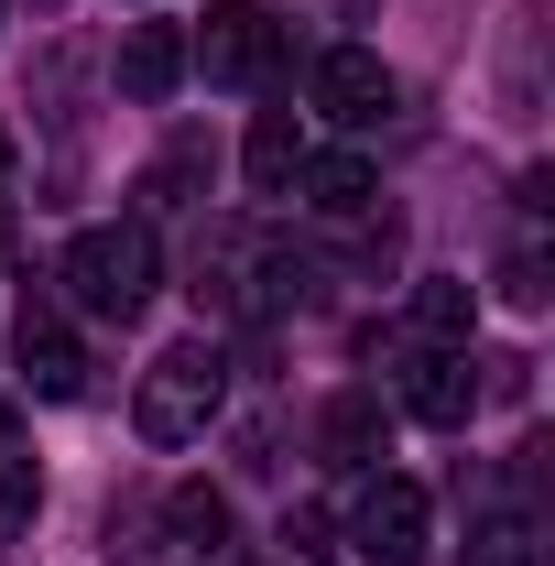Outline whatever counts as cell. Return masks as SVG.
<instances>
[{
	"label": "cell",
	"mask_w": 555,
	"mask_h": 566,
	"mask_svg": "<svg viewBox=\"0 0 555 566\" xmlns=\"http://www.w3.org/2000/svg\"><path fill=\"white\" fill-rule=\"evenodd\" d=\"M316 447H327L338 469H370V458H381V392H338L327 424H316Z\"/></svg>",
	"instance_id": "cell-11"
},
{
	"label": "cell",
	"mask_w": 555,
	"mask_h": 566,
	"mask_svg": "<svg viewBox=\"0 0 555 566\" xmlns=\"http://www.w3.org/2000/svg\"><path fill=\"white\" fill-rule=\"evenodd\" d=\"M33 11H55V0H33Z\"/></svg>",
	"instance_id": "cell-19"
},
{
	"label": "cell",
	"mask_w": 555,
	"mask_h": 566,
	"mask_svg": "<svg viewBox=\"0 0 555 566\" xmlns=\"http://www.w3.org/2000/svg\"><path fill=\"white\" fill-rule=\"evenodd\" d=\"M469 566H545V556H534V523H523V512H501V523H480V545H469Z\"/></svg>",
	"instance_id": "cell-14"
},
{
	"label": "cell",
	"mask_w": 555,
	"mask_h": 566,
	"mask_svg": "<svg viewBox=\"0 0 555 566\" xmlns=\"http://www.w3.org/2000/svg\"><path fill=\"white\" fill-rule=\"evenodd\" d=\"M33 501H44L33 458H22V447H0V534H22V523H33Z\"/></svg>",
	"instance_id": "cell-15"
},
{
	"label": "cell",
	"mask_w": 555,
	"mask_h": 566,
	"mask_svg": "<svg viewBox=\"0 0 555 566\" xmlns=\"http://www.w3.org/2000/svg\"><path fill=\"white\" fill-rule=\"evenodd\" d=\"M348 545L404 566V556L425 545V491H415V480H370V491H359V512H348Z\"/></svg>",
	"instance_id": "cell-4"
},
{
	"label": "cell",
	"mask_w": 555,
	"mask_h": 566,
	"mask_svg": "<svg viewBox=\"0 0 555 566\" xmlns=\"http://www.w3.org/2000/svg\"><path fill=\"white\" fill-rule=\"evenodd\" d=\"M404 403H415V424H469L480 415V359L469 349H425L415 370H404Z\"/></svg>",
	"instance_id": "cell-6"
},
{
	"label": "cell",
	"mask_w": 555,
	"mask_h": 566,
	"mask_svg": "<svg viewBox=\"0 0 555 566\" xmlns=\"http://www.w3.org/2000/svg\"><path fill=\"white\" fill-rule=\"evenodd\" d=\"M121 87H132V98H175V87H186V33H175V22H132V33H121Z\"/></svg>",
	"instance_id": "cell-8"
},
{
	"label": "cell",
	"mask_w": 555,
	"mask_h": 566,
	"mask_svg": "<svg viewBox=\"0 0 555 566\" xmlns=\"http://www.w3.org/2000/svg\"><path fill=\"white\" fill-rule=\"evenodd\" d=\"M294 175H305V208H316V218H370V197H381L359 153H327V164H294Z\"/></svg>",
	"instance_id": "cell-10"
},
{
	"label": "cell",
	"mask_w": 555,
	"mask_h": 566,
	"mask_svg": "<svg viewBox=\"0 0 555 566\" xmlns=\"http://www.w3.org/2000/svg\"><path fill=\"white\" fill-rule=\"evenodd\" d=\"M218 392H229V359H218L208 338H186V349H164L153 370H142L132 424L153 436V447H197V436H208V415H218Z\"/></svg>",
	"instance_id": "cell-1"
},
{
	"label": "cell",
	"mask_w": 555,
	"mask_h": 566,
	"mask_svg": "<svg viewBox=\"0 0 555 566\" xmlns=\"http://www.w3.org/2000/svg\"><path fill=\"white\" fill-rule=\"evenodd\" d=\"M186 55H197L218 87H262V76L283 66V22L262 11V0H229V11H208V33H197Z\"/></svg>",
	"instance_id": "cell-3"
},
{
	"label": "cell",
	"mask_w": 555,
	"mask_h": 566,
	"mask_svg": "<svg viewBox=\"0 0 555 566\" xmlns=\"http://www.w3.org/2000/svg\"><path fill=\"white\" fill-rule=\"evenodd\" d=\"M240 164H251V186H262V197H283V186H294V164H305L294 109H262V120H251V142H240Z\"/></svg>",
	"instance_id": "cell-12"
},
{
	"label": "cell",
	"mask_w": 555,
	"mask_h": 566,
	"mask_svg": "<svg viewBox=\"0 0 555 566\" xmlns=\"http://www.w3.org/2000/svg\"><path fill=\"white\" fill-rule=\"evenodd\" d=\"M327 545H338V523H327L316 501H305V512H283V556H294V566H316Z\"/></svg>",
	"instance_id": "cell-16"
},
{
	"label": "cell",
	"mask_w": 555,
	"mask_h": 566,
	"mask_svg": "<svg viewBox=\"0 0 555 566\" xmlns=\"http://www.w3.org/2000/svg\"><path fill=\"white\" fill-rule=\"evenodd\" d=\"M316 109H327V120H348V132H370V120L392 109V66H381L370 44H338V55L316 66Z\"/></svg>",
	"instance_id": "cell-5"
},
{
	"label": "cell",
	"mask_w": 555,
	"mask_h": 566,
	"mask_svg": "<svg viewBox=\"0 0 555 566\" xmlns=\"http://www.w3.org/2000/svg\"><path fill=\"white\" fill-rule=\"evenodd\" d=\"M0 186H11V132H0Z\"/></svg>",
	"instance_id": "cell-18"
},
{
	"label": "cell",
	"mask_w": 555,
	"mask_h": 566,
	"mask_svg": "<svg viewBox=\"0 0 555 566\" xmlns=\"http://www.w3.org/2000/svg\"><path fill=\"white\" fill-rule=\"evenodd\" d=\"M501 294H512V305H545V262H534V251H512V262H501Z\"/></svg>",
	"instance_id": "cell-17"
},
{
	"label": "cell",
	"mask_w": 555,
	"mask_h": 566,
	"mask_svg": "<svg viewBox=\"0 0 555 566\" xmlns=\"http://www.w3.org/2000/svg\"><path fill=\"white\" fill-rule=\"evenodd\" d=\"M164 534L208 556V545H229V501H218V491H197V480H186V491L164 501Z\"/></svg>",
	"instance_id": "cell-13"
},
{
	"label": "cell",
	"mask_w": 555,
	"mask_h": 566,
	"mask_svg": "<svg viewBox=\"0 0 555 566\" xmlns=\"http://www.w3.org/2000/svg\"><path fill=\"white\" fill-rule=\"evenodd\" d=\"M22 381H33L44 403H76V392H87V359H76V338L44 305H22Z\"/></svg>",
	"instance_id": "cell-7"
},
{
	"label": "cell",
	"mask_w": 555,
	"mask_h": 566,
	"mask_svg": "<svg viewBox=\"0 0 555 566\" xmlns=\"http://www.w3.org/2000/svg\"><path fill=\"white\" fill-rule=\"evenodd\" d=\"M66 294L87 316H142V305H153V229H142V218L76 229L66 240Z\"/></svg>",
	"instance_id": "cell-2"
},
{
	"label": "cell",
	"mask_w": 555,
	"mask_h": 566,
	"mask_svg": "<svg viewBox=\"0 0 555 566\" xmlns=\"http://www.w3.org/2000/svg\"><path fill=\"white\" fill-rule=\"evenodd\" d=\"M415 327H425V349H469V327H480V294L458 273H425L415 283Z\"/></svg>",
	"instance_id": "cell-9"
}]
</instances>
